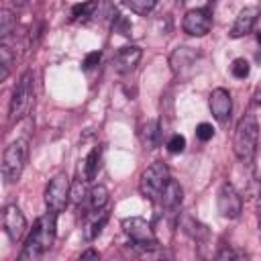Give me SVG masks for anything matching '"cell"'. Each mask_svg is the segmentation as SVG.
<instances>
[{
	"mask_svg": "<svg viewBox=\"0 0 261 261\" xmlns=\"http://www.w3.org/2000/svg\"><path fill=\"white\" fill-rule=\"evenodd\" d=\"M181 200H184V190H181V186L175 181V179H169L167 181V186H165V190H163V194H161V204H163V208L169 212V214H175L177 210H179V206H181Z\"/></svg>",
	"mask_w": 261,
	"mask_h": 261,
	"instance_id": "cell-15",
	"label": "cell"
},
{
	"mask_svg": "<svg viewBox=\"0 0 261 261\" xmlns=\"http://www.w3.org/2000/svg\"><path fill=\"white\" fill-rule=\"evenodd\" d=\"M98 169H100V149L94 147V149L88 153V157L84 159V177H86L88 181H92V179L98 175Z\"/></svg>",
	"mask_w": 261,
	"mask_h": 261,
	"instance_id": "cell-18",
	"label": "cell"
},
{
	"mask_svg": "<svg viewBox=\"0 0 261 261\" xmlns=\"http://www.w3.org/2000/svg\"><path fill=\"white\" fill-rule=\"evenodd\" d=\"M35 102V84H33V71H24L20 80L16 82L10 98V118L20 120L27 116Z\"/></svg>",
	"mask_w": 261,
	"mask_h": 261,
	"instance_id": "cell-4",
	"label": "cell"
},
{
	"mask_svg": "<svg viewBox=\"0 0 261 261\" xmlns=\"http://www.w3.org/2000/svg\"><path fill=\"white\" fill-rule=\"evenodd\" d=\"M230 73H232L234 77H239V80H245V77L251 73L249 61H247L245 57H237V59L232 61V65H230Z\"/></svg>",
	"mask_w": 261,
	"mask_h": 261,
	"instance_id": "cell-24",
	"label": "cell"
},
{
	"mask_svg": "<svg viewBox=\"0 0 261 261\" xmlns=\"http://www.w3.org/2000/svg\"><path fill=\"white\" fill-rule=\"evenodd\" d=\"M69 190H71V184H69V177L65 173H57L49 179L47 188H45V204H47V210H53V212H63L67 202H69Z\"/></svg>",
	"mask_w": 261,
	"mask_h": 261,
	"instance_id": "cell-7",
	"label": "cell"
},
{
	"mask_svg": "<svg viewBox=\"0 0 261 261\" xmlns=\"http://www.w3.org/2000/svg\"><path fill=\"white\" fill-rule=\"evenodd\" d=\"M257 43L261 45V33H257Z\"/></svg>",
	"mask_w": 261,
	"mask_h": 261,
	"instance_id": "cell-33",
	"label": "cell"
},
{
	"mask_svg": "<svg viewBox=\"0 0 261 261\" xmlns=\"http://www.w3.org/2000/svg\"><path fill=\"white\" fill-rule=\"evenodd\" d=\"M108 212L102 208V210H94V214L88 218V222H86V226H84V239L86 241H94V239H98L100 237V232L104 230V226H106V222H108Z\"/></svg>",
	"mask_w": 261,
	"mask_h": 261,
	"instance_id": "cell-16",
	"label": "cell"
},
{
	"mask_svg": "<svg viewBox=\"0 0 261 261\" xmlns=\"http://www.w3.org/2000/svg\"><path fill=\"white\" fill-rule=\"evenodd\" d=\"M94 10H96V0H86L71 8V18H88L94 14Z\"/></svg>",
	"mask_w": 261,
	"mask_h": 261,
	"instance_id": "cell-23",
	"label": "cell"
},
{
	"mask_svg": "<svg viewBox=\"0 0 261 261\" xmlns=\"http://www.w3.org/2000/svg\"><path fill=\"white\" fill-rule=\"evenodd\" d=\"M108 204V188L98 184L90 190V206L92 210H102L104 206Z\"/></svg>",
	"mask_w": 261,
	"mask_h": 261,
	"instance_id": "cell-21",
	"label": "cell"
},
{
	"mask_svg": "<svg viewBox=\"0 0 261 261\" xmlns=\"http://www.w3.org/2000/svg\"><path fill=\"white\" fill-rule=\"evenodd\" d=\"M55 220H57V212L49 210L47 214L39 216L33 224V230L29 232L22 253H20V261H35L39 257H43L45 251L51 249L53 241H55Z\"/></svg>",
	"mask_w": 261,
	"mask_h": 261,
	"instance_id": "cell-1",
	"label": "cell"
},
{
	"mask_svg": "<svg viewBox=\"0 0 261 261\" xmlns=\"http://www.w3.org/2000/svg\"><path fill=\"white\" fill-rule=\"evenodd\" d=\"M257 18H259V8H257V6H245V8L239 12V16L234 18V22H232L228 35H230L232 39H241V37L249 35V33L253 31Z\"/></svg>",
	"mask_w": 261,
	"mask_h": 261,
	"instance_id": "cell-12",
	"label": "cell"
},
{
	"mask_svg": "<svg viewBox=\"0 0 261 261\" xmlns=\"http://www.w3.org/2000/svg\"><path fill=\"white\" fill-rule=\"evenodd\" d=\"M141 55L143 51L137 47V45H126V47H120L114 55V69L118 73H130L139 61H141Z\"/></svg>",
	"mask_w": 261,
	"mask_h": 261,
	"instance_id": "cell-13",
	"label": "cell"
},
{
	"mask_svg": "<svg viewBox=\"0 0 261 261\" xmlns=\"http://www.w3.org/2000/svg\"><path fill=\"white\" fill-rule=\"evenodd\" d=\"M186 149V137L184 135H171L169 137V141H167V151L169 153H173V155H177V153H181Z\"/></svg>",
	"mask_w": 261,
	"mask_h": 261,
	"instance_id": "cell-26",
	"label": "cell"
},
{
	"mask_svg": "<svg viewBox=\"0 0 261 261\" xmlns=\"http://www.w3.org/2000/svg\"><path fill=\"white\" fill-rule=\"evenodd\" d=\"M86 177L84 179H77V181H73L71 184V190H69V200L73 202V204H84V200L90 196V192H88V188H86Z\"/></svg>",
	"mask_w": 261,
	"mask_h": 261,
	"instance_id": "cell-22",
	"label": "cell"
},
{
	"mask_svg": "<svg viewBox=\"0 0 261 261\" xmlns=\"http://www.w3.org/2000/svg\"><path fill=\"white\" fill-rule=\"evenodd\" d=\"M10 2H12V4H16V6H24L29 0H10Z\"/></svg>",
	"mask_w": 261,
	"mask_h": 261,
	"instance_id": "cell-32",
	"label": "cell"
},
{
	"mask_svg": "<svg viewBox=\"0 0 261 261\" xmlns=\"http://www.w3.org/2000/svg\"><path fill=\"white\" fill-rule=\"evenodd\" d=\"M82 259H100V253L94 251V249H88V251L82 253Z\"/></svg>",
	"mask_w": 261,
	"mask_h": 261,
	"instance_id": "cell-30",
	"label": "cell"
},
{
	"mask_svg": "<svg viewBox=\"0 0 261 261\" xmlns=\"http://www.w3.org/2000/svg\"><path fill=\"white\" fill-rule=\"evenodd\" d=\"M126 2H128V8L133 12H137V14H147L157 4V0H126Z\"/></svg>",
	"mask_w": 261,
	"mask_h": 261,
	"instance_id": "cell-25",
	"label": "cell"
},
{
	"mask_svg": "<svg viewBox=\"0 0 261 261\" xmlns=\"http://www.w3.org/2000/svg\"><path fill=\"white\" fill-rule=\"evenodd\" d=\"M198 59V51L192 49V47H177L173 49V53L169 55V65H171V71L181 75L184 71H188Z\"/></svg>",
	"mask_w": 261,
	"mask_h": 261,
	"instance_id": "cell-14",
	"label": "cell"
},
{
	"mask_svg": "<svg viewBox=\"0 0 261 261\" xmlns=\"http://www.w3.org/2000/svg\"><path fill=\"white\" fill-rule=\"evenodd\" d=\"M141 139L145 149H155L159 143V122L157 120H147L143 130H141Z\"/></svg>",
	"mask_w": 261,
	"mask_h": 261,
	"instance_id": "cell-17",
	"label": "cell"
},
{
	"mask_svg": "<svg viewBox=\"0 0 261 261\" xmlns=\"http://www.w3.org/2000/svg\"><path fill=\"white\" fill-rule=\"evenodd\" d=\"M196 137H198L202 143L210 141V139L214 137V126H212L210 122H200V124L196 126Z\"/></svg>",
	"mask_w": 261,
	"mask_h": 261,
	"instance_id": "cell-27",
	"label": "cell"
},
{
	"mask_svg": "<svg viewBox=\"0 0 261 261\" xmlns=\"http://www.w3.org/2000/svg\"><path fill=\"white\" fill-rule=\"evenodd\" d=\"M208 106H210L212 116H214L218 122H228L230 112H232V98H230V92L224 90V88H214V90L210 92Z\"/></svg>",
	"mask_w": 261,
	"mask_h": 261,
	"instance_id": "cell-11",
	"label": "cell"
},
{
	"mask_svg": "<svg viewBox=\"0 0 261 261\" xmlns=\"http://www.w3.org/2000/svg\"><path fill=\"white\" fill-rule=\"evenodd\" d=\"M259 102H261V98H259Z\"/></svg>",
	"mask_w": 261,
	"mask_h": 261,
	"instance_id": "cell-34",
	"label": "cell"
},
{
	"mask_svg": "<svg viewBox=\"0 0 261 261\" xmlns=\"http://www.w3.org/2000/svg\"><path fill=\"white\" fill-rule=\"evenodd\" d=\"M10 29H12V14L8 10H2V29H0V35L6 39L10 35Z\"/></svg>",
	"mask_w": 261,
	"mask_h": 261,
	"instance_id": "cell-28",
	"label": "cell"
},
{
	"mask_svg": "<svg viewBox=\"0 0 261 261\" xmlns=\"http://www.w3.org/2000/svg\"><path fill=\"white\" fill-rule=\"evenodd\" d=\"M122 232L130 239L133 247L141 249V251H155L159 247L157 237L151 228V224L141 218V216H130L122 220Z\"/></svg>",
	"mask_w": 261,
	"mask_h": 261,
	"instance_id": "cell-6",
	"label": "cell"
},
{
	"mask_svg": "<svg viewBox=\"0 0 261 261\" xmlns=\"http://www.w3.org/2000/svg\"><path fill=\"white\" fill-rule=\"evenodd\" d=\"M169 169L165 163L161 161H155L151 163L143 173H141V179H139V190L141 194L149 200V202H159L161 200V194L169 181Z\"/></svg>",
	"mask_w": 261,
	"mask_h": 261,
	"instance_id": "cell-3",
	"label": "cell"
},
{
	"mask_svg": "<svg viewBox=\"0 0 261 261\" xmlns=\"http://www.w3.org/2000/svg\"><path fill=\"white\" fill-rule=\"evenodd\" d=\"M2 226H4V230H6V234H8V239L12 243H18L22 239V234L27 232V218L20 212L18 206L8 204L4 208V212H2Z\"/></svg>",
	"mask_w": 261,
	"mask_h": 261,
	"instance_id": "cell-10",
	"label": "cell"
},
{
	"mask_svg": "<svg viewBox=\"0 0 261 261\" xmlns=\"http://www.w3.org/2000/svg\"><path fill=\"white\" fill-rule=\"evenodd\" d=\"M257 141H259V122L257 116L253 112H247L237 128H234V137H232V151L234 155L243 161V163H251L257 151Z\"/></svg>",
	"mask_w": 261,
	"mask_h": 261,
	"instance_id": "cell-2",
	"label": "cell"
},
{
	"mask_svg": "<svg viewBox=\"0 0 261 261\" xmlns=\"http://www.w3.org/2000/svg\"><path fill=\"white\" fill-rule=\"evenodd\" d=\"M257 220H259V230H261V194H259V200H257Z\"/></svg>",
	"mask_w": 261,
	"mask_h": 261,
	"instance_id": "cell-31",
	"label": "cell"
},
{
	"mask_svg": "<svg viewBox=\"0 0 261 261\" xmlns=\"http://www.w3.org/2000/svg\"><path fill=\"white\" fill-rule=\"evenodd\" d=\"M27 157H29V147L27 141H14L4 149L2 155V177L4 184H14L20 179L22 169L27 165Z\"/></svg>",
	"mask_w": 261,
	"mask_h": 261,
	"instance_id": "cell-5",
	"label": "cell"
},
{
	"mask_svg": "<svg viewBox=\"0 0 261 261\" xmlns=\"http://www.w3.org/2000/svg\"><path fill=\"white\" fill-rule=\"evenodd\" d=\"M12 63H14V55H12L10 47L6 43H2L0 45V82H4L10 75Z\"/></svg>",
	"mask_w": 261,
	"mask_h": 261,
	"instance_id": "cell-20",
	"label": "cell"
},
{
	"mask_svg": "<svg viewBox=\"0 0 261 261\" xmlns=\"http://www.w3.org/2000/svg\"><path fill=\"white\" fill-rule=\"evenodd\" d=\"M98 61H100V51H92V53H88L86 55V59H84V69H92V67H96L98 65Z\"/></svg>",
	"mask_w": 261,
	"mask_h": 261,
	"instance_id": "cell-29",
	"label": "cell"
},
{
	"mask_svg": "<svg viewBox=\"0 0 261 261\" xmlns=\"http://www.w3.org/2000/svg\"><path fill=\"white\" fill-rule=\"evenodd\" d=\"M181 29L190 37L208 35L210 29H212V12H210V8H192V10H188L184 20H181Z\"/></svg>",
	"mask_w": 261,
	"mask_h": 261,
	"instance_id": "cell-8",
	"label": "cell"
},
{
	"mask_svg": "<svg viewBox=\"0 0 261 261\" xmlns=\"http://www.w3.org/2000/svg\"><path fill=\"white\" fill-rule=\"evenodd\" d=\"M216 208L220 212V216L224 218H239L243 212V200L241 194L234 190L232 184H222L216 196Z\"/></svg>",
	"mask_w": 261,
	"mask_h": 261,
	"instance_id": "cell-9",
	"label": "cell"
},
{
	"mask_svg": "<svg viewBox=\"0 0 261 261\" xmlns=\"http://www.w3.org/2000/svg\"><path fill=\"white\" fill-rule=\"evenodd\" d=\"M181 226H184V230H186L192 239H196V241H204V239L208 237V228H206L202 222H198V220H194V218H190V216H186V218L181 220Z\"/></svg>",
	"mask_w": 261,
	"mask_h": 261,
	"instance_id": "cell-19",
	"label": "cell"
}]
</instances>
